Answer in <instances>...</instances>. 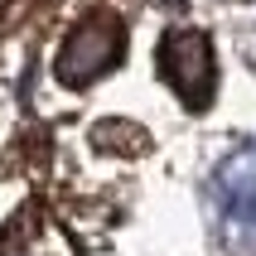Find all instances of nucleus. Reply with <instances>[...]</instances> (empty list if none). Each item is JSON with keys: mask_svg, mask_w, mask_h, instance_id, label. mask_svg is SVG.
<instances>
[{"mask_svg": "<svg viewBox=\"0 0 256 256\" xmlns=\"http://www.w3.org/2000/svg\"><path fill=\"white\" fill-rule=\"evenodd\" d=\"M208 198H213V222L222 246L237 256H252L256 252V145L232 150L213 170Z\"/></svg>", "mask_w": 256, "mask_h": 256, "instance_id": "obj_1", "label": "nucleus"}, {"mask_svg": "<svg viewBox=\"0 0 256 256\" xmlns=\"http://www.w3.org/2000/svg\"><path fill=\"white\" fill-rule=\"evenodd\" d=\"M160 78L174 87V97L203 112L213 102L218 87V63H213V44L203 29H170L160 39Z\"/></svg>", "mask_w": 256, "mask_h": 256, "instance_id": "obj_2", "label": "nucleus"}, {"mask_svg": "<svg viewBox=\"0 0 256 256\" xmlns=\"http://www.w3.org/2000/svg\"><path fill=\"white\" fill-rule=\"evenodd\" d=\"M121 54H126L121 20L116 14H87L58 48V82H68V87L97 82L102 72H112L121 63Z\"/></svg>", "mask_w": 256, "mask_h": 256, "instance_id": "obj_3", "label": "nucleus"}]
</instances>
